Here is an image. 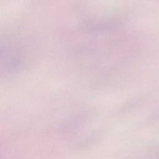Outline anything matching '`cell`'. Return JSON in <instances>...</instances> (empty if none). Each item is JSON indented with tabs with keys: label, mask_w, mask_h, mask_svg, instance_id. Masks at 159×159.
<instances>
[{
	"label": "cell",
	"mask_w": 159,
	"mask_h": 159,
	"mask_svg": "<svg viewBox=\"0 0 159 159\" xmlns=\"http://www.w3.org/2000/svg\"><path fill=\"white\" fill-rule=\"evenodd\" d=\"M30 53L28 44L16 38H0V78L13 76L27 65Z\"/></svg>",
	"instance_id": "1"
}]
</instances>
